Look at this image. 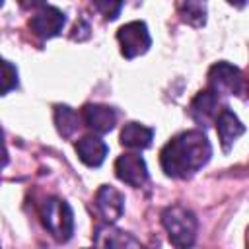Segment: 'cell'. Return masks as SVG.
I'll use <instances>...</instances> for the list:
<instances>
[{"label":"cell","mask_w":249,"mask_h":249,"mask_svg":"<svg viewBox=\"0 0 249 249\" xmlns=\"http://www.w3.org/2000/svg\"><path fill=\"white\" fill-rule=\"evenodd\" d=\"M18 86V70L12 62L0 56V95H6Z\"/></svg>","instance_id":"e0dca14e"},{"label":"cell","mask_w":249,"mask_h":249,"mask_svg":"<svg viewBox=\"0 0 249 249\" xmlns=\"http://www.w3.org/2000/svg\"><path fill=\"white\" fill-rule=\"evenodd\" d=\"M54 124L62 138H70L78 130V115L68 105H54Z\"/></svg>","instance_id":"9a60e30c"},{"label":"cell","mask_w":249,"mask_h":249,"mask_svg":"<svg viewBox=\"0 0 249 249\" xmlns=\"http://www.w3.org/2000/svg\"><path fill=\"white\" fill-rule=\"evenodd\" d=\"M161 224L167 231L169 243L175 249H191L195 245L198 222H196V216L189 208L181 204L167 206L161 212Z\"/></svg>","instance_id":"7a4b0ae2"},{"label":"cell","mask_w":249,"mask_h":249,"mask_svg":"<svg viewBox=\"0 0 249 249\" xmlns=\"http://www.w3.org/2000/svg\"><path fill=\"white\" fill-rule=\"evenodd\" d=\"M41 220L43 226L49 230V233L64 243L72 237L74 233V212L70 208V204L62 198L51 196L41 204Z\"/></svg>","instance_id":"3957f363"},{"label":"cell","mask_w":249,"mask_h":249,"mask_svg":"<svg viewBox=\"0 0 249 249\" xmlns=\"http://www.w3.org/2000/svg\"><path fill=\"white\" fill-rule=\"evenodd\" d=\"M212 156V144L202 130H185L173 136L160 152V163L165 175L187 179L202 169Z\"/></svg>","instance_id":"6da1fadb"},{"label":"cell","mask_w":249,"mask_h":249,"mask_svg":"<svg viewBox=\"0 0 249 249\" xmlns=\"http://www.w3.org/2000/svg\"><path fill=\"white\" fill-rule=\"evenodd\" d=\"M220 97L212 89H202L189 105V115L198 126H210L220 113Z\"/></svg>","instance_id":"9c48e42d"},{"label":"cell","mask_w":249,"mask_h":249,"mask_svg":"<svg viewBox=\"0 0 249 249\" xmlns=\"http://www.w3.org/2000/svg\"><path fill=\"white\" fill-rule=\"evenodd\" d=\"M95 208L101 214V218L109 224L117 222L124 212V196L121 191H117L111 185H101L95 193Z\"/></svg>","instance_id":"30bf717a"},{"label":"cell","mask_w":249,"mask_h":249,"mask_svg":"<svg viewBox=\"0 0 249 249\" xmlns=\"http://www.w3.org/2000/svg\"><path fill=\"white\" fill-rule=\"evenodd\" d=\"M177 10H179L181 19L193 27H202L206 21V4H202V2L187 0V2L177 4Z\"/></svg>","instance_id":"2e32d148"},{"label":"cell","mask_w":249,"mask_h":249,"mask_svg":"<svg viewBox=\"0 0 249 249\" xmlns=\"http://www.w3.org/2000/svg\"><path fill=\"white\" fill-rule=\"evenodd\" d=\"M93 8L99 10L105 19H115V18H119L123 4L121 2H93Z\"/></svg>","instance_id":"ac0fdd59"},{"label":"cell","mask_w":249,"mask_h":249,"mask_svg":"<svg viewBox=\"0 0 249 249\" xmlns=\"http://www.w3.org/2000/svg\"><path fill=\"white\" fill-rule=\"evenodd\" d=\"M82 119L84 123L97 134H105L113 130L117 124V113L109 105H99V103H88L82 109Z\"/></svg>","instance_id":"8fae6325"},{"label":"cell","mask_w":249,"mask_h":249,"mask_svg":"<svg viewBox=\"0 0 249 249\" xmlns=\"http://www.w3.org/2000/svg\"><path fill=\"white\" fill-rule=\"evenodd\" d=\"M64 23H66L64 12H60L56 6L51 4H39V10L29 19V29L41 39H51L62 31Z\"/></svg>","instance_id":"8992f818"},{"label":"cell","mask_w":249,"mask_h":249,"mask_svg":"<svg viewBox=\"0 0 249 249\" xmlns=\"http://www.w3.org/2000/svg\"><path fill=\"white\" fill-rule=\"evenodd\" d=\"M208 89L216 95H241L243 91V74L237 66L230 62H216L208 70Z\"/></svg>","instance_id":"277c9868"},{"label":"cell","mask_w":249,"mask_h":249,"mask_svg":"<svg viewBox=\"0 0 249 249\" xmlns=\"http://www.w3.org/2000/svg\"><path fill=\"white\" fill-rule=\"evenodd\" d=\"M76 154L88 167H99L107 158V144L99 136H84L76 142Z\"/></svg>","instance_id":"4fadbf2b"},{"label":"cell","mask_w":249,"mask_h":249,"mask_svg":"<svg viewBox=\"0 0 249 249\" xmlns=\"http://www.w3.org/2000/svg\"><path fill=\"white\" fill-rule=\"evenodd\" d=\"M8 163V150H6V142H4V132L0 128V169L6 167Z\"/></svg>","instance_id":"d6986e66"},{"label":"cell","mask_w":249,"mask_h":249,"mask_svg":"<svg viewBox=\"0 0 249 249\" xmlns=\"http://www.w3.org/2000/svg\"><path fill=\"white\" fill-rule=\"evenodd\" d=\"M154 138V128L144 126L140 123H126L121 130V144L132 150H144L152 144Z\"/></svg>","instance_id":"5bb4252c"},{"label":"cell","mask_w":249,"mask_h":249,"mask_svg":"<svg viewBox=\"0 0 249 249\" xmlns=\"http://www.w3.org/2000/svg\"><path fill=\"white\" fill-rule=\"evenodd\" d=\"M117 39L121 45V53L124 58H136L144 54L150 45L152 37L144 21H128L117 31Z\"/></svg>","instance_id":"5b68a950"},{"label":"cell","mask_w":249,"mask_h":249,"mask_svg":"<svg viewBox=\"0 0 249 249\" xmlns=\"http://www.w3.org/2000/svg\"><path fill=\"white\" fill-rule=\"evenodd\" d=\"M216 130H218V138H220V144L224 148V152H230V148L233 146V142L245 132V126L243 123L235 117V113L230 109V107H224L218 117H216Z\"/></svg>","instance_id":"7c38bea8"},{"label":"cell","mask_w":249,"mask_h":249,"mask_svg":"<svg viewBox=\"0 0 249 249\" xmlns=\"http://www.w3.org/2000/svg\"><path fill=\"white\" fill-rule=\"evenodd\" d=\"M115 175L130 187H142L148 181V167L144 158L138 154L119 156L115 161Z\"/></svg>","instance_id":"52a82bcc"},{"label":"cell","mask_w":249,"mask_h":249,"mask_svg":"<svg viewBox=\"0 0 249 249\" xmlns=\"http://www.w3.org/2000/svg\"><path fill=\"white\" fill-rule=\"evenodd\" d=\"M95 249H144V245L128 231L115 226H99L93 233Z\"/></svg>","instance_id":"ba28073f"}]
</instances>
